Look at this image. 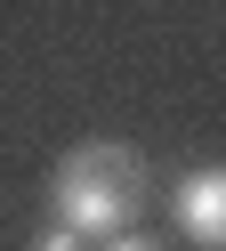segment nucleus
Here are the masks:
<instances>
[{"label": "nucleus", "instance_id": "obj_4", "mask_svg": "<svg viewBox=\"0 0 226 251\" xmlns=\"http://www.w3.org/2000/svg\"><path fill=\"white\" fill-rule=\"evenodd\" d=\"M97 251H161V243H154V235H137V227H121V235H105Z\"/></svg>", "mask_w": 226, "mask_h": 251}, {"label": "nucleus", "instance_id": "obj_1", "mask_svg": "<svg viewBox=\"0 0 226 251\" xmlns=\"http://www.w3.org/2000/svg\"><path fill=\"white\" fill-rule=\"evenodd\" d=\"M48 202H57V219L73 235H121L137 227V211L154 202V170H145L137 146H121V138H89V146H73L57 170H48Z\"/></svg>", "mask_w": 226, "mask_h": 251}, {"label": "nucleus", "instance_id": "obj_2", "mask_svg": "<svg viewBox=\"0 0 226 251\" xmlns=\"http://www.w3.org/2000/svg\"><path fill=\"white\" fill-rule=\"evenodd\" d=\"M170 219H178V235H186V243L226 251V162L186 170V178L170 186Z\"/></svg>", "mask_w": 226, "mask_h": 251}, {"label": "nucleus", "instance_id": "obj_3", "mask_svg": "<svg viewBox=\"0 0 226 251\" xmlns=\"http://www.w3.org/2000/svg\"><path fill=\"white\" fill-rule=\"evenodd\" d=\"M24 251H89V235H73V227H65V219H57V227H48V235H32Z\"/></svg>", "mask_w": 226, "mask_h": 251}]
</instances>
